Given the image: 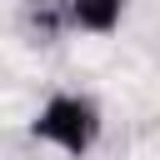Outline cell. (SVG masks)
I'll use <instances>...</instances> for the list:
<instances>
[{
	"label": "cell",
	"mask_w": 160,
	"mask_h": 160,
	"mask_svg": "<svg viewBox=\"0 0 160 160\" xmlns=\"http://www.w3.org/2000/svg\"><path fill=\"white\" fill-rule=\"evenodd\" d=\"M25 130H30L35 145H50V150H60L70 160H85L105 135V110L85 90H50Z\"/></svg>",
	"instance_id": "cell-1"
},
{
	"label": "cell",
	"mask_w": 160,
	"mask_h": 160,
	"mask_svg": "<svg viewBox=\"0 0 160 160\" xmlns=\"http://www.w3.org/2000/svg\"><path fill=\"white\" fill-rule=\"evenodd\" d=\"M125 5H130V0H60V10H65V30H75V35H95V40H105V35L120 30Z\"/></svg>",
	"instance_id": "cell-2"
},
{
	"label": "cell",
	"mask_w": 160,
	"mask_h": 160,
	"mask_svg": "<svg viewBox=\"0 0 160 160\" xmlns=\"http://www.w3.org/2000/svg\"><path fill=\"white\" fill-rule=\"evenodd\" d=\"M20 25L35 40H55V35H65V10H60V0H25Z\"/></svg>",
	"instance_id": "cell-3"
}]
</instances>
